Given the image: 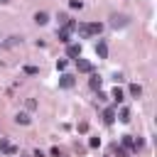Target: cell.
Masks as SVG:
<instances>
[{
	"mask_svg": "<svg viewBox=\"0 0 157 157\" xmlns=\"http://www.w3.org/2000/svg\"><path fill=\"white\" fill-rule=\"evenodd\" d=\"M76 29L81 37H98L103 32V25L101 22H81V25H76Z\"/></svg>",
	"mask_w": 157,
	"mask_h": 157,
	"instance_id": "cell-1",
	"label": "cell"
},
{
	"mask_svg": "<svg viewBox=\"0 0 157 157\" xmlns=\"http://www.w3.org/2000/svg\"><path fill=\"white\" fill-rule=\"evenodd\" d=\"M74 61H76V69H78L81 74H93V64H91L88 59H81V56H78V59H74Z\"/></svg>",
	"mask_w": 157,
	"mask_h": 157,
	"instance_id": "cell-2",
	"label": "cell"
},
{
	"mask_svg": "<svg viewBox=\"0 0 157 157\" xmlns=\"http://www.w3.org/2000/svg\"><path fill=\"white\" fill-rule=\"evenodd\" d=\"M0 152H2V155H17V147L10 145L7 137H0Z\"/></svg>",
	"mask_w": 157,
	"mask_h": 157,
	"instance_id": "cell-3",
	"label": "cell"
},
{
	"mask_svg": "<svg viewBox=\"0 0 157 157\" xmlns=\"http://www.w3.org/2000/svg\"><path fill=\"white\" fill-rule=\"evenodd\" d=\"M110 25L118 29V27H125L128 25V17L125 15H110Z\"/></svg>",
	"mask_w": 157,
	"mask_h": 157,
	"instance_id": "cell-4",
	"label": "cell"
},
{
	"mask_svg": "<svg viewBox=\"0 0 157 157\" xmlns=\"http://www.w3.org/2000/svg\"><path fill=\"white\" fill-rule=\"evenodd\" d=\"M96 54H98V59H105V56H108V44H105L103 39L96 42Z\"/></svg>",
	"mask_w": 157,
	"mask_h": 157,
	"instance_id": "cell-5",
	"label": "cell"
},
{
	"mask_svg": "<svg viewBox=\"0 0 157 157\" xmlns=\"http://www.w3.org/2000/svg\"><path fill=\"white\" fill-rule=\"evenodd\" d=\"M74 83H76V78H74L71 74H61V78H59V86H61V88H71Z\"/></svg>",
	"mask_w": 157,
	"mask_h": 157,
	"instance_id": "cell-6",
	"label": "cell"
},
{
	"mask_svg": "<svg viewBox=\"0 0 157 157\" xmlns=\"http://www.w3.org/2000/svg\"><path fill=\"white\" fill-rule=\"evenodd\" d=\"M66 54L71 59H78L81 56V44H66Z\"/></svg>",
	"mask_w": 157,
	"mask_h": 157,
	"instance_id": "cell-7",
	"label": "cell"
},
{
	"mask_svg": "<svg viewBox=\"0 0 157 157\" xmlns=\"http://www.w3.org/2000/svg\"><path fill=\"white\" fill-rule=\"evenodd\" d=\"M103 123L105 125H113L115 123V108H105L103 110Z\"/></svg>",
	"mask_w": 157,
	"mask_h": 157,
	"instance_id": "cell-8",
	"label": "cell"
},
{
	"mask_svg": "<svg viewBox=\"0 0 157 157\" xmlns=\"http://www.w3.org/2000/svg\"><path fill=\"white\" fill-rule=\"evenodd\" d=\"M56 37H59V42H64V44H71V39H69V37H71V32H69V29H64V27L56 32Z\"/></svg>",
	"mask_w": 157,
	"mask_h": 157,
	"instance_id": "cell-9",
	"label": "cell"
},
{
	"mask_svg": "<svg viewBox=\"0 0 157 157\" xmlns=\"http://www.w3.org/2000/svg\"><path fill=\"white\" fill-rule=\"evenodd\" d=\"M88 86H91L93 91H101V76H98V74H91V78H88Z\"/></svg>",
	"mask_w": 157,
	"mask_h": 157,
	"instance_id": "cell-10",
	"label": "cell"
},
{
	"mask_svg": "<svg viewBox=\"0 0 157 157\" xmlns=\"http://www.w3.org/2000/svg\"><path fill=\"white\" fill-rule=\"evenodd\" d=\"M120 142H123L120 147H125V150H135V140H132V135H123Z\"/></svg>",
	"mask_w": 157,
	"mask_h": 157,
	"instance_id": "cell-11",
	"label": "cell"
},
{
	"mask_svg": "<svg viewBox=\"0 0 157 157\" xmlns=\"http://www.w3.org/2000/svg\"><path fill=\"white\" fill-rule=\"evenodd\" d=\"M128 91H130V96H132V98H140V96H142V86H140V83H130V88H128Z\"/></svg>",
	"mask_w": 157,
	"mask_h": 157,
	"instance_id": "cell-12",
	"label": "cell"
},
{
	"mask_svg": "<svg viewBox=\"0 0 157 157\" xmlns=\"http://www.w3.org/2000/svg\"><path fill=\"white\" fill-rule=\"evenodd\" d=\"M110 98H113L115 103H123V101H125V93H123V91L115 86V88H113V93H110Z\"/></svg>",
	"mask_w": 157,
	"mask_h": 157,
	"instance_id": "cell-13",
	"label": "cell"
},
{
	"mask_svg": "<svg viewBox=\"0 0 157 157\" xmlns=\"http://www.w3.org/2000/svg\"><path fill=\"white\" fill-rule=\"evenodd\" d=\"M15 123H20V125H29L32 118H29L27 113H17V115H15Z\"/></svg>",
	"mask_w": 157,
	"mask_h": 157,
	"instance_id": "cell-14",
	"label": "cell"
},
{
	"mask_svg": "<svg viewBox=\"0 0 157 157\" xmlns=\"http://www.w3.org/2000/svg\"><path fill=\"white\" fill-rule=\"evenodd\" d=\"M34 22H37V25H47V22H49V15H47V12H34Z\"/></svg>",
	"mask_w": 157,
	"mask_h": 157,
	"instance_id": "cell-15",
	"label": "cell"
},
{
	"mask_svg": "<svg viewBox=\"0 0 157 157\" xmlns=\"http://www.w3.org/2000/svg\"><path fill=\"white\" fill-rule=\"evenodd\" d=\"M120 123H130V110L128 108H120V115H118Z\"/></svg>",
	"mask_w": 157,
	"mask_h": 157,
	"instance_id": "cell-16",
	"label": "cell"
},
{
	"mask_svg": "<svg viewBox=\"0 0 157 157\" xmlns=\"http://www.w3.org/2000/svg\"><path fill=\"white\" fill-rule=\"evenodd\" d=\"M22 71H25V74H29V76H37V74H39V69H37V66H32V64H27Z\"/></svg>",
	"mask_w": 157,
	"mask_h": 157,
	"instance_id": "cell-17",
	"label": "cell"
},
{
	"mask_svg": "<svg viewBox=\"0 0 157 157\" xmlns=\"http://www.w3.org/2000/svg\"><path fill=\"white\" fill-rule=\"evenodd\" d=\"M113 152H115L118 157H128V150H125V147H120V145H115V147H113Z\"/></svg>",
	"mask_w": 157,
	"mask_h": 157,
	"instance_id": "cell-18",
	"label": "cell"
},
{
	"mask_svg": "<svg viewBox=\"0 0 157 157\" xmlns=\"http://www.w3.org/2000/svg\"><path fill=\"white\" fill-rule=\"evenodd\" d=\"M81 7H83L81 0H71V10H81Z\"/></svg>",
	"mask_w": 157,
	"mask_h": 157,
	"instance_id": "cell-19",
	"label": "cell"
},
{
	"mask_svg": "<svg viewBox=\"0 0 157 157\" xmlns=\"http://www.w3.org/2000/svg\"><path fill=\"white\" fill-rule=\"evenodd\" d=\"M20 42H22V37H10V39H7L10 47H15V44H20Z\"/></svg>",
	"mask_w": 157,
	"mask_h": 157,
	"instance_id": "cell-20",
	"label": "cell"
},
{
	"mask_svg": "<svg viewBox=\"0 0 157 157\" xmlns=\"http://www.w3.org/2000/svg\"><path fill=\"white\" fill-rule=\"evenodd\" d=\"M98 145H101V137H91L88 140V147H98Z\"/></svg>",
	"mask_w": 157,
	"mask_h": 157,
	"instance_id": "cell-21",
	"label": "cell"
},
{
	"mask_svg": "<svg viewBox=\"0 0 157 157\" xmlns=\"http://www.w3.org/2000/svg\"><path fill=\"white\" fill-rule=\"evenodd\" d=\"M56 69L64 71V69H66V59H59V61H56Z\"/></svg>",
	"mask_w": 157,
	"mask_h": 157,
	"instance_id": "cell-22",
	"label": "cell"
},
{
	"mask_svg": "<svg viewBox=\"0 0 157 157\" xmlns=\"http://www.w3.org/2000/svg\"><path fill=\"white\" fill-rule=\"evenodd\" d=\"M27 108L34 110V108H37V101H34V98H27Z\"/></svg>",
	"mask_w": 157,
	"mask_h": 157,
	"instance_id": "cell-23",
	"label": "cell"
},
{
	"mask_svg": "<svg viewBox=\"0 0 157 157\" xmlns=\"http://www.w3.org/2000/svg\"><path fill=\"white\" fill-rule=\"evenodd\" d=\"M49 155H52V157H61V150H59V147H52V152H49Z\"/></svg>",
	"mask_w": 157,
	"mask_h": 157,
	"instance_id": "cell-24",
	"label": "cell"
},
{
	"mask_svg": "<svg viewBox=\"0 0 157 157\" xmlns=\"http://www.w3.org/2000/svg\"><path fill=\"white\" fill-rule=\"evenodd\" d=\"M32 157H44V152H42V150H34V152H32Z\"/></svg>",
	"mask_w": 157,
	"mask_h": 157,
	"instance_id": "cell-25",
	"label": "cell"
},
{
	"mask_svg": "<svg viewBox=\"0 0 157 157\" xmlns=\"http://www.w3.org/2000/svg\"><path fill=\"white\" fill-rule=\"evenodd\" d=\"M7 2H10V0H0V5H7Z\"/></svg>",
	"mask_w": 157,
	"mask_h": 157,
	"instance_id": "cell-26",
	"label": "cell"
}]
</instances>
